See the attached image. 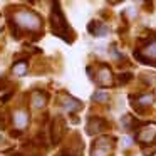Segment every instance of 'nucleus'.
Wrapping results in <instances>:
<instances>
[{"instance_id":"nucleus-1","label":"nucleus","mask_w":156,"mask_h":156,"mask_svg":"<svg viewBox=\"0 0 156 156\" xmlns=\"http://www.w3.org/2000/svg\"><path fill=\"white\" fill-rule=\"evenodd\" d=\"M51 24H52V32L59 37L66 39L67 41V32H69V27L66 24V19H64V14H62L61 7H59V2L54 0L52 4V15H51Z\"/></svg>"},{"instance_id":"nucleus-2","label":"nucleus","mask_w":156,"mask_h":156,"mask_svg":"<svg viewBox=\"0 0 156 156\" xmlns=\"http://www.w3.org/2000/svg\"><path fill=\"white\" fill-rule=\"evenodd\" d=\"M15 22L20 24L22 27L30 29V30H35V29H39L42 25L41 19H39L34 12H29V10H19L17 14H15Z\"/></svg>"},{"instance_id":"nucleus-3","label":"nucleus","mask_w":156,"mask_h":156,"mask_svg":"<svg viewBox=\"0 0 156 156\" xmlns=\"http://www.w3.org/2000/svg\"><path fill=\"white\" fill-rule=\"evenodd\" d=\"M89 32L94 34V35H104L106 34V27L101 25L99 22H92V24L89 25Z\"/></svg>"},{"instance_id":"nucleus-4","label":"nucleus","mask_w":156,"mask_h":156,"mask_svg":"<svg viewBox=\"0 0 156 156\" xmlns=\"http://www.w3.org/2000/svg\"><path fill=\"white\" fill-rule=\"evenodd\" d=\"M64 108H67V111H76V109L81 108V102L67 96V98H66V102H64Z\"/></svg>"},{"instance_id":"nucleus-5","label":"nucleus","mask_w":156,"mask_h":156,"mask_svg":"<svg viewBox=\"0 0 156 156\" xmlns=\"http://www.w3.org/2000/svg\"><path fill=\"white\" fill-rule=\"evenodd\" d=\"M32 98H34V106L35 108H42V106L45 104V96L41 94V92H34Z\"/></svg>"},{"instance_id":"nucleus-6","label":"nucleus","mask_w":156,"mask_h":156,"mask_svg":"<svg viewBox=\"0 0 156 156\" xmlns=\"http://www.w3.org/2000/svg\"><path fill=\"white\" fill-rule=\"evenodd\" d=\"M14 121L19 128H24V126L27 124V116H25L24 112H17V114L14 116Z\"/></svg>"},{"instance_id":"nucleus-7","label":"nucleus","mask_w":156,"mask_h":156,"mask_svg":"<svg viewBox=\"0 0 156 156\" xmlns=\"http://www.w3.org/2000/svg\"><path fill=\"white\" fill-rule=\"evenodd\" d=\"M25 71H27V64H25V62H17V64L14 66V74L15 76H24Z\"/></svg>"},{"instance_id":"nucleus-8","label":"nucleus","mask_w":156,"mask_h":156,"mask_svg":"<svg viewBox=\"0 0 156 156\" xmlns=\"http://www.w3.org/2000/svg\"><path fill=\"white\" fill-rule=\"evenodd\" d=\"M146 54H149L151 57H156V44L149 45V47L146 49Z\"/></svg>"},{"instance_id":"nucleus-9","label":"nucleus","mask_w":156,"mask_h":156,"mask_svg":"<svg viewBox=\"0 0 156 156\" xmlns=\"http://www.w3.org/2000/svg\"><path fill=\"white\" fill-rule=\"evenodd\" d=\"M94 99H98V101H106V99H108V94H102V92H96V94H94Z\"/></svg>"}]
</instances>
